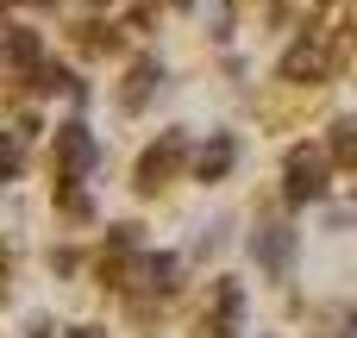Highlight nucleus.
<instances>
[{
    "label": "nucleus",
    "instance_id": "7ed1b4c3",
    "mask_svg": "<svg viewBox=\"0 0 357 338\" xmlns=\"http://www.w3.org/2000/svg\"><path fill=\"white\" fill-rule=\"evenodd\" d=\"M333 63H339L333 44H326L320 31H307V38L282 56V82H320V75H333Z\"/></svg>",
    "mask_w": 357,
    "mask_h": 338
},
{
    "label": "nucleus",
    "instance_id": "6e6552de",
    "mask_svg": "<svg viewBox=\"0 0 357 338\" xmlns=\"http://www.w3.org/2000/svg\"><path fill=\"white\" fill-rule=\"evenodd\" d=\"M232 163H238V138H232V132H213V138L201 144V157H195V176H201V182H220Z\"/></svg>",
    "mask_w": 357,
    "mask_h": 338
},
{
    "label": "nucleus",
    "instance_id": "9d476101",
    "mask_svg": "<svg viewBox=\"0 0 357 338\" xmlns=\"http://www.w3.org/2000/svg\"><path fill=\"white\" fill-rule=\"evenodd\" d=\"M326 157H333V163H345V169H357V119H339V125H333Z\"/></svg>",
    "mask_w": 357,
    "mask_h": 338
},
{
    "label": "nucleus",
    "instance_id": "4468645a",
    "mask_svg": "<svg viewBox=\"0 0 357 338\" xmlns=\"http://www.w3.org/2000/svg\"><path fill=\"white\" fill-rule=\"evenodd\" d=\"M63 338H107V332H100V326H69Z\"/></svg>",
    "mask_w": 357,
    "mask_h": 338
},
{
    "label": "nucleus",
    "instance_id": "39448f33",
    "mask_svg": "<svg viewBox=\"0 0 357 338\" xmlns=\"http://www.w3.org/2000/svg\"><path fill=\"white\" fill-rule=\"evenodd\" d=\"M56 163H63V182H75V176L94 169V138H88L82 119H69V125L56 132Z\"/></svg>",
    "mask_w": 357,
    "mask_h": 338
},
{
    "label": "nucleus",
    "instance_id": "0eeeda50",
    "mask_svg": "<svg viewBox=\"0 0 357 338\" xmlns=\"http://www.w3.org/2000/svg\"><path fill=\"white\" fill-rule=\"evenodd\" d=\"M238 314H245V295H238V282L220 276V295H213V314H207L201 338H232V332H238Z\"/></svg>",
    "mask_w": 357,
    "mask_h": 338
},
{
    "label": "nucleus",
    "instance_id": "2eb2a0df",
    "mask_svg": "<svg viewBox=\"0 0 357 338\" xmlns=\"http://www.w3.org/2000/svg\"><path fill=\"white\" fill-rule=\"evenodd\" d=\"M31 6H50V0H31Z\"/></svg>",
    "mask_w": 357,
    "mask_h": 338
},
{
    "label": "nucleus",
    "instance_id": "20e7f679",
    "mask_svg": "<svg viewBox=\"0 0 357 338\" xmlns=\"http://www.w3.org/2000/svg\"><path fill=\"white\" fill-rule=\"evenodd\" d=\"M251 257H257L270 276H289V263H295V226H282V220H264V226L251 232Z\"/></svg>",
    "mask_w": 357,
    "mask_h": 338
},
{
    "label": "nucleus",
    "instance_id": "ddd939ff",
    "mask_svg": "<svg viewBox=\"0 0 357 338\" xmlns=\"http://www.w3.org/2000/svg\"><path fill=\"white\" fill-rule=\"evenodd\" d=\"M82 44L88 50H107V25H82Z\"/></svg>",
    "mask_w": 357,
    "mask_h": 338
},
{
    "label": "nucleus",
    "instance_id": "f8f14e48",
    "mask_svg": "<svg viewBox=\"0 0 357 338\" xmlns=\"http://www.w3.org/2000/svg\"><path fill=\"white\" fill-rule=\"evenodd\" d=\"M56 207H63L69 220H88V213H94V201H88V194H82L75 182H63V188H56Z\"/></svg>",
    "mask_w": 357,
    "mask_h": 338
},
{
    "label": "nucleus",
    "instance_id": "9b49d317",
    "mask_svg": "<svg viewBox=\"0 0 357 338\" xmlns=\"http://www.w3.org/2000/svg\"><path fill=\"white\" fill-rule=\"evenodd\" d=\"M19 163H25V138L0 125V182H13V176H19Z\"/></svg>",
    "mask_w": 357,
    "mask_h": 338
},
{
    "label": "nucleus",
    "instance_id": "1a4fd4ad",
    "mask_svg": "<svg viewBox=\"0 0 357 338\" xmlns=\"http://www.w3.org/2000/svg\"><path fill=\"white\" fill-rule=\"evenodd\" d=\"M6 69H38V38H31L25 25L0 38V75H6Z\"/></svg>",
    "mask_w": 357,
    "mask_h": 338
},
{
    "label": "nucleus",
    "instance_id": "f03ea898",
    "mask_svg": "<svg viewBox=\"0 0 357 338\" xmlns=\"http://www.w3.org/2000/svg\"><path fill=\"white\" fill-rule=\"evenodd\" d=\"M182 163H188V132H163V138H157V144L138 157V176H132V188H138V194H157V188H163V182H169Z\"/></svg>",
    "mask_w": 357,
    "mask_h": 338
},
{
    "label": "nucleus",
    "instance_id": "f257e3e1",
    "mask_svg": "<svg viewBox=\"0 0 357 338\" xmlns=\"http://www.w3.org/2000/svg\"><path fill=\"white\" fill-rule=\"evenodd\" d=\"M326 176H333V157H326L320 144H295L289 163H282V194H289L295 207H307V201L326 194Z\"/></svg>",
    "mask_w": 357,
    "mask_h": 338
},
{
    "label": "nucleus",
    "instance_id": "423d86ee",
    "mask_svg": "<svg viewBox=\"0 0 357 338\" xmlns=\"http://www.w3.org/2000/svg\"><path fill=\"white\" fill-rule=\"evenodd\" d=\"M157 82H163V63H157V56H138V63L126 69V82H119V107L138 113V107L157 94Z\"/></svg>",
    "mask_w": 357,
    "mask_h": 338
}]
</instances>
